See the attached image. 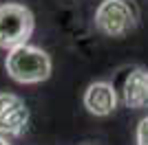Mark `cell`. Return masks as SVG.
<instances>
[{
    "label": "cell",
    "mask_w": 148,
    "mask_h": 145,
    "mask_svg": "<svg viewBox=\"0 0 148 145\" xmlns=\"http://www.w3.org/2000/svg\"><path fill=\"white\" fill-rule=\"evenodd\" d=\"M5 68L9 72V77L20 81V84H38V81L49 79L51 57L42 48L25 44V46L9 51V55L5 60Z\"/></svg>",
    "instance_id": "1"
},
{
    "label": "cell",
    "mask_w": 148,
    "mask_h": 145,
    "mask_svg": "<svg viewBox=\"0 0 148 145\" xmlns=\"http://www.w3.org/2000/svg\"><path fill=\"white\" fill-rule=\"evenodd\" d=\"M139 9L133 0H102L95 11V26L104 35L122 37L137 26Z\"/></svg>",
    "instance_id": "2"
},
{
    "label": "cell",
    "mask_w": 148,
    "mask_h": 145,
    "mask_svg": "<svg viewBox=\"0 0 148 145\" xmlns=\"http://www.w3.org/2000/svg\"><path fill=\"white\" fill-rule=\"evenodd\" d=\"M33 33V13L25 5H0V48L25 46Z\"/></svg>",
    "instance_id": "3"
},
{
    "label": "cell",
    "mask_w": 148,
    "mask_h": 145,
    "mask_svg": "<svg viewBox=\"0 0 148 145\" xmlns=\"http://www.w3.org/2000/svg\"><path fill=\"white\" fill-rule=\"evenodd\" d=\"M29 123V108L20 97L0 92V134L18 136Z\"/></svg>",
    "instance_id": "4"
},
{
    "label": "cell",
    "mask_w": 148,
    "mask_h": 145,
    "mask_svg": "<svg viewBox=\"0 0 148 145\" xmlns=\"http://www.w3.org/2000/svg\"><path fill=\"white\" fill-rule=\"evenodd\" d=\"M84 106L91 115L95 117H106L117 108V95L115 88L106 81H95L86 88L84 92Z\"/></svg>",
    "instance_id": "5"
},
{
    "label": "cell",
    "mask_w": 148,
    "mask_h": 145,
    "mask_svg": "<svg viewBox=\"0 0 148 145\" xmlns=\"http://www.w3.org/2000/svg\"><path fill=\"white\" fill-rule=\"evenodd\" d=\"M124 103L128 108H144L148 106V70L135 68L124 81Z\"/></svg>",
    "instance_id": "6"
},
{
    "label": "cell",
    "mask_w": 148,
    "mask_h": 145,
    "mask_svg": "<svg viewBox=\"0 0 148 145\" xmlns=\"http://www.w3.org/2000/svg\"><path fill=\"white\" fill-rule=\"evenodd\" d=\"M137 145H148V117L137 125Z\"/></svg>",
    "instance_id": "7"
},
{
    "label": "cell",
    "mask_w": 148,
    "mask_h": 145,
    "mask_svg": "<svg viewBox=\"0 0 148 145\" xmlns=\"http://www.w3.org/2000/svg\"><path fill=\"white\" fill-rule=\"evenodd\" d=\"M0 145H9V143H7V141L2 139V136H0Z\"/></svg>",
    "instance_id": "8"
}]
</instances>
